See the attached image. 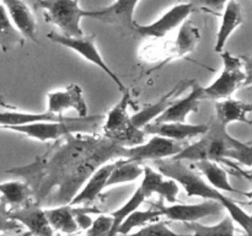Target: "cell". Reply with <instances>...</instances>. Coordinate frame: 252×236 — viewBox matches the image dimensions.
I'll list each match as a JSON object with an SVG mask.
<instances>
[{"mask_svg":"<svg viewBox=\"0 0 252 236\" xmlns=\"http://www.w3.org/2000/svg\"><path fill=\"white\" fill-rule=\"evenodd\" d=\"M98 139L100 137L68 133L31 164L12 167L6 174L24 179L31 187L33 201L41 204L52 188L58 187L75 165L95 148Z\"/></svg>","mask_w":252,"mask_h":236,"instance_id":"cell-1","label":"cell"},{"mask_svg":"<svg viewBox=\"0 0 252 236\" xmlns=\"http://www.w3.org/2000/svg\"><path fill=\"white\" fill-rule=\"evenodd\" d=\"M154 165L159 170L160 174L172 178L177 183L181 184L189 197H202L204 199H214L221 203L224 209H226L229 216L245 230L248 235H251V216L243 208L236 204L229 197L224 196L219 189L204 181L203 177L199 176L193 169L185 164L182 160L176 159H159L154 160Z\"/></svg>","mask_w":252,"mask_h":236,"instance_id":"cell-2","label":"cell"},{"mask_svg":"<svg viewBox=\"0 0 252 236\" xmlns=\"http://www.w3.org/2000/svg\"><path fill=\"white\" fill-rule=\"evenodd\" d=\"M176 160H213L230 165L228 160H236L241 164L251 166V144H245L231 137L225 125L214 120L202 138L189 147L182 148L181 151L172 156Z\"/></svg>","mask_w":252,"mask_h":236,"instance_id":"cell-3","label":"cell"},{"mask_svg":"<svg viewBox=\"0 0 252 236\" xmlns=\"http://www.w3.org/2000/svg\"><path fill=\"white\" fill-rule=\"evenodd\" d=\"M126 150L127 147H123L120 143L106 137H100L95 148L79 164L75 165V167L58 186L57 203L61 206L69 204L71 198L78 193L86 179L98 166L110 161L113 157H125Z\"/></svg>","mask_w":252,"mask_h":236,"instance_id":"cell-4","label":"cell"},{"mask_svg":"<svg viewBox=\"0 0 252 236\" xmlns=\"http://www.w3.org/2000/svg\"><path fill=\"white\" fill-rule=\"evenodd\" d=\"M129 100V90L126 88L122 91V98L108 112L107 119L103 125V137L115 140L127 148L142 144L147 137L144 130L137 127L128 115Z\"/></svg>","mask_w":252,"mask_h":236,"instance_id":"cell-5","label":"cell"},{"mask_svg":"<svg viewBox=\"0 0 252 236\" xmlns=\"http://www.w3.org/2000/svg\"><path fill=\"white\" fill-rule=\"evenodd\" d=\"M101 118H102L101 116H95V117L85 116L78 118L71 117L70 119L66 120H42V122H33L29 124L14 125L7 129L21 133L39 142H46V140H57L68 133H83L91 130L96 127Z\"/></svg>","mask_w":252,"mask_h":236,"instance_id":"cell-6","label":"cell"},{"mask_svg":"<svg viewBox=\"0 0 252 236\" xmlns=\"http://www.w3.org/2000/svg\"><path fill=\"white\" fill-rule=\"evenodd\" d=\"M34 7L44 10V19L59 27L64 36L84 34L80 22L83 17H89L90 10L81 9L76 0H34Z\"/></svg>","mask_w":252,"mask_h":236,"instance_id":"cell-7","label":"cell"},{"mask_svg":"<svg viewBox=\"0 0 252 236\" xmlns=\"http://www.w3.org/2000/svg\"><path fill=\"white\" fill-rule=\"evenodd\" d=\"M224 69L219 78L207 88H203L204 98L223 100L228 98L245 83L250 81L249 63L244 64V59L234 57L229 52H220Z\"/></svg>","mask_w":252,"mask_h":236,"instance_id":"cell-8","label":"cell"},{"mask_svg":"<svg viewBox=\"0 0 252 236\" xmlns=\"http://www.w3.org/2000/svg\"><path fill=\"white\" fill-rule=\"evenodd\" d=\"M47 37H48L52 42H54V43L62 44V46L73 49L76 53L80 54L83 58H85L86 60L95 64L96 66H98L101 70H103L108 76H110L111 80L118 86V88H120L121 91L125 90L126 86L123 85L121 79L118 78L117 74L106 64L105 59L102 58V56H101L100 52H98L97 47H96L95 44V36H94V34H90V36L83 34V36L80 37H69L64 36V34L62 33H58V32H51V33L47 34Z\"/></svg>","mask_w":252,"mask_h":236,"instance_id":"cell-9","label":"cell"},{"mask_svg":"<svg viewBox=\"0 0 252 236\" xmlns=\"http://www.w3.org/2000/svg\"><path fill=\"white\" fill-rule=\"evenodd\" d=\"M182 148L184 145L176 140L160 135H153V138H150L148 142H143L142 144L134 147H128L126 150L125 159L138 162H143L145 160L154 161V160L175 156L181 151Z\"/></svg>","mask_w":252,"mask_h":236,"instance_id":"cell-10","label":"cell"},{"mask_svg":"<svg viewBox=\"0 0 252 236\" xmlns=\"http://www.w3.org/2000/svg\"><path fill=\"white\" fill-rule=\"evenodd\" d=\"M155 208L161 211L162 215L174 221H182V223H189V221H198L199 219L206 218L209 215H218L224 210L221 203L214 199H206L204 202L198 204H176L165 206H162L161 201L159 203L152 204Z\"/></svg>","mask_w":252,"mask_h":236,"instance_id":"cell-11","label":"cell"},{"mask_svg":"<svg viewBox=\"0 0 252 236\" xmlns=\"http://www.w3.org/2000/svg\"><path fill=\"white\" fill-rule=\"evenodd\" d=\"M196 10L193 5L189 1L181 2L176 5L169 11L165 12L159 20L154 21L149 25H139L135 24L134 33H138L142 37H152V38H162L166 36L169 32L179 27L187 17L191 15V12Z\"/></svg>","mask_w":252,"mask_h":236,"instance_id":"cell-12","label":"cell"},{"mask_svg":"<svg viewBox=\"0 0 252 236\" xmlns=\"http://www.w3.org/2000/svg\"><path fill=\"white\" fill-rule=\"evenodd\" d=\"M138 2L139 0H116L107 7L90 10L89 17L134 32L135 24H137L134 21V11Z\"/></svg>","mask_w":252,"mask_h":236,"instance_id":"cell-13","label":"cell"},{"mask_svg":"<svg viewBox=\"0 0 252 236\" xmlns=\"http://www.w3.org/2000/svg\"><path fill=\"white\" fill-rule=\"evenodd\" d=\"M10 218L17 221L20 225L26 226L30 230V234L33 235L49 236L54 234L43 209L39 206L38 203L31 199L19 208L10 209Z\"/></svg>","mask_w":252,"mask_h":236,"instance_id":"cell-14","label":"cell"},{"mask_svg":"<svg viewBox=\"0 0 252 236\" xmlns=\"http://www.w3.org/2000/svg\"><path fill=\"white\" fill-rule=\"evenodd\" d=\"M47 111L56 115H63L68 110H75L79 117L88 116V105L83 97V88L76 84H70L65 90L48 92Z\"/></svg>","mask_w":252,"mask_h":236,"instance_id":"cell-15","label":"cell"},{"mask_svg":"<svg viewBox=\"0 0 252 236\" xmlns=\"http://www.w3.org/2000/svg\"><path fill=\"white\" fill-rule=\"evenodd\" d=\"M147 135H160L169 139L182 142L189 138L202 135L208 124H187L185 122H149L142 128Z\"/></svg>","mask_w":252,"mask_h":236,"instance_id":"cell-16","label":"cell"},{"mask_svg":"<svg viewBox=\"0 0 252 236\" xmlns=\"http://www.w3.org/2000/svg\"><path fill=\"white\" fill-rule=\"evenodd\" d=\"M192 88L189 95L181 100H175L154 122H185L187 116L198 111V105L204 98L203 88L197 83H192ZM153 122V120H152Z\"/></svg>","mask_w":252,"mask_h":236,"instance_id":"cell-17","label":"cell"},{"mask_svg":"<svg viewBox=\"0 0 252 236\" xmlns=\"http://www.w3.org/2000/svg\"><path fill=\"white\" fill-rule=\"evenodd\" d=\"M120 160L121 157L116 160L115 162H111V164L105 162L101 166H98L93 172V175L86 179V182L79 189L78 193L71 198V201L69 202V206H80V204H86L95 201L100 196L101 192L105 189L108 177H110L112 170L118 165Z\"/></svg>","mask_w":252,"mask_h":236,"instance_id":"cell-18","label":"cell"},{"mask_svg":"<svg viewBox=\"0 0 252 236\" xmlns=\"http://www.w3.org/2000/svg\"><path fill=\"white\" fill-rule=\"evenodd\" d=\"M2 4L6 7L10 20L17 31L22 34L25 39H31L32 42H38L37 36V21L33 12L22 0H2Z\"/></svg>","mask_w":252,"mask_h":236,"instance_id":"cell-19","label":"cell"},{"mask_svg":"<svg viewBox=\"0 0 252 236\" xmlns=\"http://www.w3.org/2000/svg\"><path fill=\"white\" fill-rule=\"evenodd\" d=\"M143 181L140 187L149 194H159L161 199H165L169 203H176V197L179 194V186L176 181L172 178L165 179L164 175L155 172L150 166H144L143 170Z\"/></svg>","mask_w":252,"mask_h":236,"instance_id":"cell-20","label":"cell"},{"mask_svg":"<svg viewBox=\"0 0 252 236\" xmlns=\"http://www.w3.org/2000/svg\"><path fill=\"white\" fill-rule=\"evenodd\" d=\"M224 7L225 9H224L223 20H221V25L219 27L218 34H217V42L216 47H214L216 52H218V53L223 52L226 41L233 34L236 27L245 22L243 9L236 0H228Z\"/></svg>","mask_w":252,"mask_h":236,"instance_id":"cell-21","label":"cell"},{"mask_svg":"<svg viewBox=\"0 0 252 236\" xmlns=\"http://www.w3.org/2000/svg\"><path fill=\"white\" fill-rule=\"evenodd\" d=\"M216 120L220 124L228 127L234 122L250 123L248 119V115L251 112L250 103L243 101L234 100V98H223L216 101Z\"/></svg>","mask_w":252,"mask_h":236,"instance_id":"cell-22","label":"cell"},{"mask_svg":"<svg viewBox=\"0 0 252 236\" xmlns=\"http://www.w3.org/2000/svg\"><path fill=\"white\" fill-rule=\"evenodd\" d=\"M185 84H187V81H181V83L177 84L172 90H170L169 92L165 93V95L158 101V102L147 106L145 108L140 110L139 112L133 115L132 117H130L132 122L134 123L137 127L143 128L147 123L152 122V120H154L155 118L159 117V116L161 115V113L164 112V111L166 110V108L169 107L175 100H176V96L179 95L180 91L182 90L181 88L185 85Z\"/></svg>","mask_w":252,"mask_h":236,"instance_id":"cell-23","label":"cell"},{"mask_svg":"<svg viewBox=\"0 0 252 236\" xmlns=\"http://www.w3.org/2000/svg\"><path fill=\"white\" fill-rule=\"evenodd\" d=\"M194 166L202 172L204 177H206L207 182L214 188L219 189V191H225L229 193H240L236 188L231 186L230 181H229V176L226 174L225 170L219 164L213 160H198V161H193Z\"/></svg>","mask_w":252,"mask_h":236,"instance_id":"cell-24","label":"cell"},{"mask_svg":"<svg viewBox=\"0 0 252 236\" xmlns=\"http://www.w3.org/2000/svg\"><path fill=\"white\" fill-rule=\"evenodd\" d=\"M71 117H65L64 115H56L48 111L43 113H26L17 111H0V127H14V125L29 124L42 120H66Z\"/></svg>","mask_w":252,"mask_h":236,"instance_id":"cell-25","label":"cell"},{"mask_svg":"<svg viewBox=\"0 0 252 236\" xmlns=\"http://www.w3.org/2000/svg\"><path fill=\"white\" fill-rule=\"evenodd\" d=\"M199 39H201L199 30L196 26H193V24L189 20L186 19L180 25L179 33H177L176 41L172 47V57L179 58V57H185L186 54L193 52ZM172 57H170V59Z\"/></svg>","mask_w":252,"mask_h":236,"instance_id":"cell-26","label":"cell"},{"mask_svg":"<svg viewBox=\"0 0 252 236\" xmlns=\"http://www.w3.org/2000/svg\"><path fill=\"white\" fill-rule=\"evenodd\" d=\"M44 214L47 216L49 225L53 230L63 231L65 234H73L78 230V224L75 221L73 208L69 204H63L57 208L46 209Z\"/></svg>","mask_w":252,"mask_h":236,"instance_id":"cell-27","label":"cell"},{"mask_svg":"<svg viewBox=\"0 0 252 236\" xmlns=\"http://www.w3.org/2000/svg\"><path fill=\"white\" fill-rule=\"evenodd\" d=\"M142 162L132 161V160L121 157L117 166L112 170L110 177L107 179L106 187L116 186L121 183H128V182L135 181L143 175L144 167L142 166Z\"/></svg>","mask_w":252,"mask_h":236,"instance_id":"cell-28","label":"cell"},{"mask_svg":"<svg viewBox=\"0 0 252 236\" xmlns=\"http://www.w3.org/2000/svg\"><path fill=\"white\" fill-rule=\"evenodd\" d=\"M0 194L11 209L19 208L32 198L31 187L26 182L10 181L0 183Z\"/></svg>","mask_w":252,"mask_h":236,"instance_id":"cell-29","label":"cell"},{"mask_svg":"<svg viewBox=\"0 0 252 236\" xmlns=\"http://www.w3.org/2000/svg\"><path fill=\"white\" fill-rule=\"evenodd\" d=\"M25 38L10 20L4 4H0V48L4 52L24 46Z\"/></svg>","mask_w":252,"mask_h":236,"instance_id":"cell-30","label":"cell"},{"mask_svg":"<svg viewBox=\"0 0 252 236\" xmlns=\"http://www.w3.org/2000/svg\"><path fill=\"white\" fill-rule=\"evenodd\" d=\"M160 216H162L161 211L158 208H155L154 206H152L147 210H138V209H135L132 213L128 214L125 220L121 223L117 234H129L133 229L142 228L145 224L158 220Z\"/></svg>","mask_w":252,"mask_h":236,"instance_id":"cell-31","label":"cell"},{"mask_svg":"<svg viewBox=\"0 0 252 236\" xmlns=\"http://www.w3.org/2000/svg\"><path fill=\"white\" fill-rule=\"evenodd\" d=\"M149 197H150L149 194H148L147 192H145L144 189L139 186L137 188V191L134 192V194H133V196L128 199L127 203L123 204V206H121L120 209H117V210L112 211V213L110 214V215L113 218V224H112V229H111L110 236L116 235L118 231V228H120L121 223L125 220L126 216H127L128 214L132 213L133 210H135V209L139 208V206L144 203L145 199L149 198Z\"/></svg>","mask_w":252,"mask_h":236,"instance_id":"cell-32","label":"cell"},{"mask_svg":"<svg viewBox=\"0 0 252 236\" xmlns=\"http://www.w3.org/2000/svg\"><path fill=\"white\" fill-rule=\"evenodd\" d=\"M189 230L192 231V234L197 236H231L235 233L234 228V220L230 216L224 218L220 223L216 224L213 226L201 225L197 221H189V223H184Z\"/></svg>","mask_w":252,"mask_h":236,"instance_id":"cell-33","label":"cell"},{"mask_svg":"<svg viewBox=\"0 0 252 236\" xmlns=\"http://www.w3.org/2000/svg\"><path fill=\"white\" fill-rule=\"evenodd\" d=\"M113 218L111 215H100L93 220V224L89 229H86V234L90 236L108 235L110 236L112 229Z\"/></svg>","mask_w":252,"mask_h":236,"instance_id":"cell-34","label":"cell"},{"mask_svg":"<svg viewBox=\"0 0 252 236\" xmlns=\"http://www.w3.org/2000/svg\"><path fill=\"white\" fill-rule=\"evenodd\" d=\"M135 234H139V235H162V236H166V235H176L174 230L167 226V224L165 221H160L159 219L155 220L154 223H148V225L145 224L144 226L139 229L138 231H135Z\"/></svg>","mask_w":252,"mask_h":236,"instance_id":"cell-35","label":"cell"},{"mask_svg":"<svg viewBox=\"0 0 252 236\" xmlns=\"http://www.w3.org/2000/svg\"><path fill=\"white\" fill-rule=\"evenodd\" d=\"M7 206H9L1 197L0 198V234L7 230H15L21 226L17 221L10 218V209Z\"/></svg>","mask_w":252,"mask_h":236,"instance_id":"cell-36","label":"cell"},{"mask_svg":"<svg viewBox=\"0 0 252 236\" xmlns=\"http://www.w3.org/2000/svg\"><path fill=\"white\" fill-rule=\"evenodd\" d=\"M193 5L194 9H208L211 11L221 12L228 0H186Z\"/></svg>","mask_w":252,"mask_h":236,"instance_id":"cell-37","label":"cell"},{"mask_svg":"<svg viewBox=\"0 0 252 236\" xmlns=\"http://www.w3.org/2000/svg\"><path fill=\"white\" fill-rule=\"evenodd\" d=\"M0 198H1V194H0Z\"/></svg>","mask_w":252,"mask_h":236,"instance_id":"cell-38","label":"cell"},{"mask_svg":"<svg viewBox=\"0 0 252 236\" xmlns=\"http://www.w3.org/2000/svg\"><path fill=\"white\" fill-rule=\"evenodd\" d=\"M179 1H182V0H179Z\"/></svg>","mask_w":252,"mask_h":236,"instance_id":"cell-39","label":"cell"},{"mask_svg":"<svg viewBox=\"0 0 252 236\" xmlns=\"http://www.w3.org/2000/svg\"><path fill=\"white\" fill-rule=\"evenodd\" d=\"M76 1H79V0H76Z\"/></svg>","mask_w":252,"mask_h":236,"instance_id":"cell-40","label":"cell"}]
</instances>
